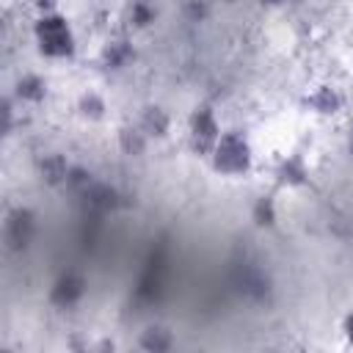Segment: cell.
I'll return each instance as SVG.
<instances>
[{"mask_svg": "<svg viewBox=\"0 0 353 353\" xmlns=\"http://www.w3.org/2000/svg\"><path fill=\"white\" fill-rule=\"evenodd\" d=\"M36 36H39L41 52H47L52 58L72 55V50H74L72 30H69L66 19H61V17H41L36 25Z\"/></svg>", "mask_w": 353, "mask_h": 353, "instance_id": "cell-1", "label": "cell"}, {"mask_svg": "<svg viewBox=\"0 0 353 353\" xmlns=\"http://www.w3.org/2000/svg\"><path fill=\"white\" fill-rule=\"evenodd\" d=\"M212 154H215V168L223 171V174H243L248 168V163H251L248 143L237 132L221 135L218 143H215V149H212Z\"/></svg>", "mask_w": 353, "mask_h": 353, "instance_id": "cell-2", "label": "cell"}, {"mask_svg": "<svg viewBox=\"0 0 353 353\" xmlns=\"http://www.w3.org/2000/svg\"><path fill=\"white\" fill-rule=\"evenodd\" d=\"M218 124H215V116L207 110V108H199L190 119V141H193V149L199 152H210L215 149L218 143Z\"/></svg>", "mask_w": 353, "mask_h": 353, "instance_id": "cell-3", "label": "cell"}, {"mask_svg": "<svg viewBox=\"0 0 353 353\" xmlns=\"http://www.w3.org/2000/svg\"><path fill=\"white\" fill-rule=\"evenodd\" d=\"M30 234H33V215L28 212V210H17V212H11V218H8V240L19 248H25L28 245V240H30Z\"/></svg>", "mask_w": 353, "mask_h": 353, "instance_id": "cell-4", "label": "cell"}, {"mask_svg": "<svg viewBox=\"0 0 353 353\" xmlns=\"http://www.w3.org/2000/svg\"><path fill=\"white\" fill-rule=\"evenodd\" d=\"M80 295H83V279L74 276V273H66V276L55 284V290H52V303H58V306H72V303L80 301Z\"/></svg>", "mask_w": 353, "mask_h": 353, "instance_id": "cell-5", "label": "cell"}, {"mask_svg": "<svg viewBox=\"0 0 353 353\" xmlns=\"http://www.w3.org/2000/svg\"><path fill=\"white\" fill-rule=\"evenodd\" d=\"M41 174H44V179H47L50 185H58V182L69 179V165H66V160H63V157L50 154V157L41 163Z\"/></svg>", "mask_w": 353, "mask_h": 353, "instance_id": "cell-6", "label": "cell"}, {"mask_svg": "<svg viewBox=\"0 0 353 353\" xmlns=\"http://www.w3.org/2000/svg\"><path fill=\"white\" fill-rule=\"evenodd\" d=\"M17 91H19L22 99H28V102H39V99H44L47 85H44L41 77H36V74H25V77L17 83Z\"/></svg>", "mask_w": 353, "mask_h": 353, "instance_id": "cell-7", "label": "cell"}, {"mask_svg": "<svg viewBox=\"0 0 353 353\" xmlns=\"http://www.w3.org/2000/svg\"><path fill=\"white\" fill-rule=\"evenodd\" d=\"M143 130L149 135H165L168 130V116L160 110V108H146L143 113Z\"/></svg>", "mask_w": 353, "mask_h": 353, "instance_id": "cell-8", "label": "cell"}, {"mask_svg": "<svg viewBox=\"0 0 353 353\" xmlns=\"http://www.w3.org/2000/svg\"><path fill=\"white\" fill-rule=\"evenodd\" d=\"M141 345H143L146 350H154V353L168 350V347H171V334H168L165 328H149V331L143 334Z\"/></svg>", "mask_w": 353, "mask_h": 353, "instance_id": "cell-9", "label": "cell"}, {"mask_svg": "<svg viewBox=\"0 0 353 353\" xmlns=\"http://www.w3.org/2000/svg\"><path fill=\"white\" fill-rule=\"evenodd\" d=\"M312 105H314L320 113H334V110L342 105V99H339V94H336L334 88H320V91L312 97Z\"/></svg>", "mask_w": 353, "mask_h": 353, "instance_id": "cell-10", "label": "cell"}, {"mask_svg": "<svg viewBox=\"0 0 353 353\" xmlns=\"http://www.w3.org/2000/svg\"><path fill=\"white\" fill-rule=\"evenodd\" d=\"M279 176H281L284 182H301V179L306 176V171H303V163H301L298 157H292V160L281 163V168H279Z\"/></svg>", "mask_w": 353, "mask_h": 353, "instance_id": "cell-11", "label": "cell"}, {"mask_svg": "<svg viewBox=\"0 0 353 353\" xmlns=\"http://www.w3.org/2000/svg\"><path fill=\"white\" fill-rule=\"evenodd\" d=\"M254 221L259 226H270L276 221V210H273V201L270 199H259L256 207H254Z\"/></svg>", "mask_w": 353, "mask_h": 353, "instance_id": "cell-12", "label": "cell"}, {"mask_svg": "<svg viewBox=\"0 0 353 353\" xmlns=\"http://www.w3.org/2000/svg\"><path fill=\"white\" fill-rule=\"evenodd\" d=\"M130 19H132L138 28H143V25H149V22L154 19V11L149 8V3L138 0V3H132V8H130Z\"/></svg>", "mask_w": 353, "mask_h": 353, "instance_id": "cell-13", "label": "cell"}, {"mask_svg": "<svg viewBox=\"0 0 353 353\" xmlns=\"http://www.w3.org/2000/svg\"><path fill=\"white\" fill-rule=\"evenodd\" d=\"M80 110H83V116H88V119H99L102 110H105V105H102V99H99L97 94H85V97L80 99Z\"/></svg>", "mask_w": 353, "mask_h": 353, "instance_id": "cell-14", "label": "cell"}, {"mask_svg": "<svg viewBox=\"0 0 353 353\" xmlns=\"http://www.w3.org/2000/svg\"><path fill=\"white\" fill-rule=\"evenodd\" d=\"M127 58H130V50H127L124 41H116V44H110V47L105 50V61H108L110 66H121Z\"/></svg>", "mask_w": 353, "mask_h": 353, "instance_id": "cell-15", "label": "cell"}, {"mask_svg": "<svg viewBox=\"0 0 353 353\" xmlns=\"http://www.w3.org/2000/svg\"><path fill=\"white\" fill-rule=\"evenodd\" d=\"M121 146L130 152V154H138L143 152V135L138 130H124L121 132Z\"/></svg>", "mask_w": 353, "mask_h": 353, "instance_id": "cell-16", "label": "cell"}, {"mask_svg": "<svg viewBox=\"0 0 353 353\" xmlns=\"http://www.w3.org/2000/svg\"><path fill=\"white\" fill-rule=\"evenodd\" d=\"M55 3H58V0H36V6H39L41 11H50V8L55 6Z\"/></svg>", "mask_w": 353, "mask_h": 353, "instance_id": "cell-17", "label": "cell"}, {"mask_svg": "<svg viewBox=\"0 0 353 353\" xmlns=\"http://www.w3.org/2000/svg\"><path fill=\"white\" fill-rule=\"evenodd\" d=\"M345 334H347V339L353 342V314H350V317L345 320Z\"/></svg>", "mask_w": 353, "mask_h": 353, "instance_id": "cell-18", "label": "cell"}, {"mask_svg": "<svg viewBox=\"0 0 353 353\" xmlns=\"http://www.w3.org/2000/svg\"><path fill=\"white\" fill-rule=\"evenodd\" d=\"M265 3H284V0H265Z\"/></svg>", "mask_w": 353, "mask_h": 353, "instance_id": "cell-19", "label": "cell"}]
</instances>
